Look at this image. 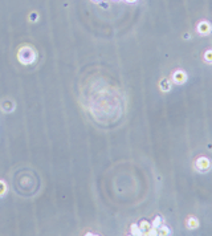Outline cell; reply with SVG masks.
<instances>
[{"instance_id": "obj_1", "label": "cell", "mask_w": 212, "mask_h": 236, "mask_svg": "<svg viewBox=\"0 0 212 236\" xmlns=\"http://www.w3.org/2000/svg\"><path fill=\"white\" fill-rule=\"evenodd\" d=\"M195 166L198 170H200V171H207V170L210 169V159L206 157H200L196 159Z\"/></svg>"}, {"instance_id": "obj_2", "label": "cell", "mask_w": 212, "mask_h": 236, "mask_svg": "<svg viewBox=\"0 0 212 236\" xmlns=\"http://www.w3.org/2000/svg\"><path fill=\"white\" fill-rule=\"evenodd\" d=\"M186 73L183 70H176L174 73V81L176 82V84H183V82L186 81Z\"/></svg>"}, {"instance_id": "obj_3", "label": "cell", "mask_w": 212, "mask_h": 236, "mask_svg": "<svg viewBox=\"0 0 212 236\" xmlns=\"http://www.w3.org/2000/svg\"><path fill=\"white\" fill-rule=\"evenodd\" d=\"M198 31H199V33H202V35H208L211 31V25L208 24L207 21H202V23L198 25Z\"/></svg>"}, {"instance_id": "obj_4", "label": "cell", "mask_w": 212, "mask_h": 236, "mask_svg": "<svg viewBox=\"0 0 212 236\" xmlns=\"http://www.w3.org/2000/svg\"><path fill=\"white\" fill-rule=\"evenodd\" d=\"M139 228H141V231H142V234L146 235V232H147L150 228H151V224L149 223V221H146V220H142L141 221V224H139Z\"/></svg>"}, {"instance_id": "obj_5", "label": "cell", "mask_w": 212, "mask_h": 236, "mask_svg": "<svg viewBox=\"0 0 212 236\" xmlns=\"http://www.w3.org/2000/svg\"><path fill=\"white\" fill-rule=\"evenodd\" d=\"M187 226H188V228H196L199 226V221L196 220L195 217H190L187 220Z\"/></svg>"}, {"instance_id": "obj_6", "label": "cell", "mask_w": 212, "mask_h": 236, "mask_svg": "<svg viewBox=\"0 0 212 236\" xmlns=\"http://www.w3.org/2000/svg\"><path fill=\"white\" fill-rule=\"evenodd\" d=\"M130 230H131V234H133V235H143V234H142V231H141V228H139V226H137V224H133Z\"/></svg>"}, {"instance_id": "obj_7", "label": "cell", "mask_w": 212, "mask_h": 236, "mask_svg": "<svg viewBox=\"0 0 212 236\" xmlns=\"http://www.w3.org/2000/svg\"><path fill=\"white\" fill-rule=\"evenodd\" d=\"M160 226H162V217L160 216H156L154 221H152V224H151V227H155V228H159Z\"/></svg>"}, {"instance_id": "obj_8", "label": "cell", "mask_w": 212, "mask_h": 236, "mask_svg": "<svg viewBox=\"0 0 212 236\" xmlns=\"http://www.w3.org/2000/svg\"><path fill=\"white\" fill-rule=\"evenodd\" d=\"M158 235H170V230L164 226H160L158 228Z\"/></svg>"}, {"instance_id": "obj_9", "label": "cell", "mask_w": 212, "mask_h": 236, "mask_svg": "<svg viewBox=\"0 0 212 236\" xmlns=\"http://www.w3.org/2000/svg\"><path fill=\"white\" fill-rule=\"evenodd\" d=\"M204 60H206L207 63H212V50H207V52L204 53Z\"/></svg>"}, {"instance_id": "obj_10", "label": "cell", "mask_w": 212, "mask_h": 236, "mask_svg": "<svg viewBox=\"0 0 212 236\" xmlns=\"http://www.w3.org/2000/svg\"><path fill=\"white\" fill-rule=\"evenodd\" d=\"M146 235H150V236H154V235H158V228L155 227H151L150 230L146 232Z\"/></svg>"}, {"instance_id": "obj_11", "label": "cell", "mask_w": 212, "mask_h": 236, "mask_svg": "<svg viewBox=\"0 0 212 236\" xmlns=\"http://www.w3.org/2000/svg\"><path fill=\"white\" fill-rule=\"evenodd\" d=\"M127 2H130V3H133V2H135V0H127Z\"/></svg>"}, {"instance_id": "obj_12", "label": "cell", "mask_w": 212, "mask_h": 236, "mask_svg": "<svg viewBox=\"0 0 212 236\" xmlns=\"http://www.w3.org/2000/svg\"><path fill=\"white\" fill-rule=\"evenodd\" d=\"M94 2H100V0H94Z\"/></svg>"}]
</instances>
